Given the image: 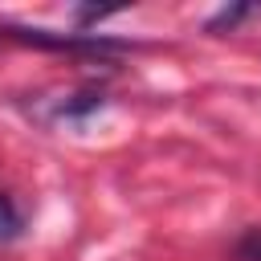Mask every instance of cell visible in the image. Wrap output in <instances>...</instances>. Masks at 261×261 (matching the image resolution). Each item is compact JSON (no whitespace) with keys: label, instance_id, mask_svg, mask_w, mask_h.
<instances>
[{"label":"cell","instance_id":"1","mask_svg":"<svg viewBox=\"0 0 261 261\" xmlns=\"http://www.w3.org/2000/svg\"><path fill=\"white\" fill-rule=\"evenodd\" d=\"M16 232H20V212H16V204L8 196H0V241H8Z\"/></svg>","mask_w":261,"mask_h":261},{"label":"cell","instance_id":"2","mask_svg":"<svg viewBox=\"0 0 261 261\" xmlns=\"http://www.w3.org/2000/svg\"><path fill=\"white\" fill-rule=\"evenodd\" d=\"M245 261H261V228H253L245 241H241V249H237Z\"/></svg>","mask_w":261,"mask_h":261}]
</instances>
